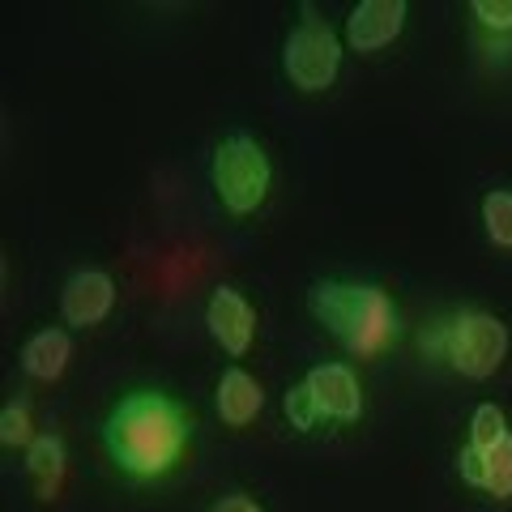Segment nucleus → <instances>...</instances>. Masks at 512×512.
<instances>
[{
  "label": "nucleus",
  "mask_w": 512,
  "mask_h": 512,
  "mask_svg": "<svg viewBox=\"0 0 512 512\" xmlns=\"http://www.w3.org/2000/svg\"><path fill=\"white\" fill-rule=\"evenodd\" d=\"M107 457L128 474L133 483H154L180 470L192 444V414L175 402L171 393L133 389L111 406L103 423Z\"/></svg>",
  "instance_id": "1"
},
{
  "label": "nucleus",
  "mask_w": 512,
  "mask_h": 512,
  "mask_svg": "<svg viewBox=\"0 0 512 512\" xmlns=\"http://www.w3.org/2000/svg\"><path fill=\"white\" fill-rule=\"evenodd\" d=\"M308 312L338 338L355 359H372L397 333L393 299L367 282H316L308 291Z\"/></svg>",
  "instance_id": "2"
},
{
  "label": "nucleus",
  "mask_w": 512,
  "mask_h": 512,
  "mask_svg": "<svg viewBox=\"0 0 512 512\" xmlns=\"http://www.w3.org/2000/svg\"><path fill=\"white\" fill-rule=\"evenodd\" d=\"M423 346L431 355H440L457 376L487 380L508 359V325L491 312L466 308V312L440 320L431 333H423Z\"/></svg>",
  "instance_id": "3"
},
{
  "label": "nucleus",
  "mask_w": 512,
  "mask_h": 512,
  "mask_svg": "<svg viewBox=\"0 0 512 512\" xmlns=\"http://www.w3.org/2000/svg\"><path fill=\"white\" fill-rule=\"evenodd\" d=\"M210 180H214L222 210H231L235 218H248L261 210L269 188H274V163H269V154L256 137L231 133L227 141H218Z\"/></svg>",
  "instance_id": "4"
},
{
  "label": "nucleus",
  "mask_w": 512,
  "mask_h": 512,
  "mask_svg": "<svg viewBox=\"0 0 512 512\" xmlns=\"http://www.w3.org/2000/svg\"><path fill=\"white\" fill-rule=\"evenodd\" d=\"M282 69L291 77V86L303 94L329 90L333 77L342 69V39L333 35L325 22L308 18L303 26H295L282 43Z\"/></svg>",
  "instance_id": "5"
},
{
  "label": "nucleus",
  "mask_w": 512,
  "mask_h": 512,
  "mask_svg": "<svg viewBox=\"0 0 512 512\" xmlns=\"http://www.w3.org/2000/svg\"><path fill=\"white\" fill-rule=\"evenodd\" d=\"M303 384H308L320 419H333V423L363 419V389H359V376L346 363H320L303 376Z\"/></svg>",
  "instance_id": "6"
},
{
  "label": "nucleus",
  "mask_w": 512,
  "mask_h": 512,
  "mask_svg": "<svg viewBox=\"0 0 512 512\" xmlns=\"http://www.w3.org/2000/svg\"><path fill=\"white\" fill-rule=\"evenodd\" d=\"M205 329H210V338L227 350L231 359H244L256 338V312L235 286H218L210 303H205Z\"/></svg>",
  "instance_id": "7"
},
{
  "label": "nucleus",
  "mask_w": 512,
  "mask_h": 512,
  "mask_svg": "<svg viewBox=\"0 0 512 512\" xmlns=\"http://www.w3.org/2000/svg\"><path fill=\"white\" fill-rule=\"evenodd\" d=\"M406 0H363L346 18L350 52H380L406 30Z\"/></svg>",
  "instance_id": "8"
},
{
  "label": "nucleus",
  "mask_w": 512,
  "mask_h": 512,
  "mask_svg": "<svg viewBox=\"0 0 512 512\" xmlns=\"http://www.w3.org/2000/svg\"><path fill=\"white\" fill-rule=\"evenodd\" d=\"M111 308H116V282H111V274H103V269H82V274H73L60 291V312L77 329L99 325V320H107Z\"/></svg>",
  "instance_id": "9"
},
{
  "label": "nucleus",
  "mask_w": 512,
  "mask_h": 512,
  "mask_svg": "<svg viewBox=\"0 0 512 512\" xmlns=\"http://www.w3.org/2000/svg\"><path fill=\"white\" fill-rule=\"evenodd\" d=\"M214 406H218V419L227 427H248L256 414L265 410V389H261V380L244 372V367H227L214 384Z\"/></svg>",
  "instance_id": "10"
},
{
  "label": "nucleus",
  "mask_w": 512,
  "mask_h": 512,
  "mask_svg": "<svg viewBox=\"0 0 512 512\" xmlns=\"http://www.w3.org/2000/svg\"><path fill=\"white\" fill-rule=\"evenodd\" d=\"M461 478L470 487L495 495V500H512V431L491 448V453H461Z\"/></svg>",
  "instance_id": "11"
},
{
  "label": "nucleus",
  "mask_w": 512,
  "mask_h": 512,
  "mask_svg": "<svg viewBox=\"0 0 512 512\" xmlns=\"http://www.w3.org/2000/svg\"><path fill=\"white\" fill-rule=\"evenodd\" d=\"M69 359H73V342L64 329H39L35 338L22 346V372L30 380H43V384L60 380Z\"/></svg>",
  "instance_id": "12"
},
{
  "label": "nucleus",
  "mask_w": 512,
  "mask_h": 512,
  "mask_svg": "<svg viewBox=\"0 0 512 512\" xmlns=\"http://www.w3.org/2000/svg\"><path fill=\"white\" fill-rule=\"evenodd\" d=\"M64 470H69V457H64L60 436H39L26 448V474L35 478L39 500H56L60 487H64Z\"/></svg>",
  "instance_id": "13"
},
{
  "label": "nucleus",
  "mask_w": 512,
  "mask_h": 512,
  "mask_svg": "<svg viewBox=\"0 0 512 512\" xmlns=\"http://www.w3.org/2000/svg\"><path fill=\"white\" fill-rule=\"evenodd\" d=\"M483 231L495 248H512V188H491L483 197Z\"/></svg>",
  "instance_id": "14"
},
{
  "label": "nucleus",
  "mask_w": 512,
  "mask_h": 512,
  "mask_svg": "<svg viewBox=\"0 0 512 512\" xmlns=\"http://www.w3.org/2000/svg\"><path fill=\"white\" fill-rule=\"evenodd\" d=\"M504 436H508V419L495 402H483L470 414V444L466 448H474V453H491Z\"/></svg>",
  "instance_id": "15"
},
{
  "label": "nucleus",
  "mask_w": 512,
  "mask_h": 512,
  "mask_svg": "<svg viewBox=\"0 0 512 512\" xmlns=\"http://www.w3.org/2000/svg\"><path fill=\"white\" fill-rule=\"evenodd\" d=\"M35 440H39V431H35V414H30V406L9 402L5 410H0V444L5 448H30Z\"/></svg>",
  "instance_id": "16"
},
{
  "label": "nucleus",
  "mask_w": 512,
  "mask_h": 512,
  "mask_svg": "<svg viewBox=\"0 0 512 512\" xmlns=\"http://www.w3.org/2000/svg\"><path fill=\"white\" fill-rule=\"evenodd\" d=\"M282 410H286V423H291L295 431H312V427L320 423V410H316V402H312L308 384H295V389H286Z\"/></svg>",
  "instance_id": "17"
},
{
  "label": "nucleus",
  "mask_w": 512,
  "mask_h": 512,
  "mask_svg": "<svg viewBox=\"0 0 512 512\" xmlns=\"http://www.w3.org/2000/svg\"><path fill=\"white\" fill-rule=\"evenodd\" d=\"M470 13L478 18V26L495 30V35H504V30H512V0H474Z\"/></svg>",
  "instance_id": "18"
},
{
  "label": "nucleus",
  "mask_w": 512,
  "mask_h": 512,
  "mask_svg": "<svg viewBox=\"0 0 512 512\" xmlns=\"http://www.w3.org/2000/svg\"><path fill=\"white\" fill-rule=\"evenodd\" d=\"M214 512H265V508L256 504L252 495H222V500L214 504Z\"/></svg>",
  "instance_id": "19"
}]
</instances>
